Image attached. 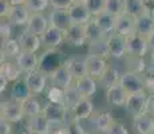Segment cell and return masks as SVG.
<instances>
[{
  "label": "cell",
  "mask_w": 154,
  "mask_h": 134,
  "mask_svg": "<svg viewBox=\"0 0 154 134\" xmlns=\"http://www.w3.org/2000/svg\"><path fill=\"white\" fill-rule=\"evenodd\" d=\"M12 10V4L8 0H0V16L2 19H7Z\"/></svg>",
  "instance_id": "45"
},
{
  "label": "cell",
  "mask_w": 154,
  "mask_h": 134,
  "mask_svg": "<svg viewBox=\"0 0 154 134\" xmlns=\"http://www.w3.org/2000/svg\"><path fill=\"white\" fill-rule=\"evenodd\" d=\"M71 118L74 123H79L82 121H87L94 114V105L90 98H83L72 110H70Z\"/></svg>",
  "instance_id": "13"
},
{
  "label": "cell",
  "mask_w": 154,
  "mask_h": 134,
  "mask_svg": "<svg viewBox=\"0 0 154 134\" xmlns=\"http://www.w3.org/2000/svg\"><path fill=\"white\" fill-rule=\"evenodd\" d=\"M147 43H149V50H150V52H154V31L152 32V35L147 38Z\"/></svg>",
  "instance_id": "51"
},
{
  "label": "cell",
  "mask_w": 154,
  "mask_h": 134,
  "mask_svg": "<svg viewBox=\"0 0 154 134\" xmlns=\"http://www.w3.org/2000/svg\"><path fill=\"white\" fill-rule=\"evenodd\" d=\"M87 56H95V58L107 59L109 56H110V54H109V47H107V38L102 39V40H97V42L88 43Z\"/></svg>",
  "instance_id": "31"
},
{
  "label": "cell",
  "mask_w": 154,
  "mask_h": 134,
  "mask_svg": "<svg viewBox=\"0 0 154 134\" xmlns=\"http://www.w3.org/2000/svg\"><path fill=\"white\" fill-rule=\"evenodd\" d=\"M16 39L19 42L22 51H26V52L36 54L40 50V47H42V39H40V36L27 31L26 28L23 32H20V35Z\"/></svg>",
  "instance_id": "15"
},
{
  "label": "cell",
  "mask_w": 154,
  "mask_h": 134,
  "mask_svg": "<svg viewBox=\"0 0 154 134\" xmlns=\"http://www.w3.org/2000/svg\"><path fill=\"white\" fill-rule=\"evenodd\" d=\"M154 118L149 114L137 115L133 118V127L138 134H152L153 133Z\"/></svg>",
  "instance_id": "27"
},
{
  "label": "cell",
  "mask_w": 154,
  "mask_h": 134,
  "mask_svg": "<svg viewBox=\"0 0 154 134\" xmlns=\"http://www.w3.org/2000/svg\"><path fill=\"white\" fill-rule=\"evenodd\" d=\"M29 16H31V12L27 10V7H26L24 4L12 5V10H11L10 15H8L7 20L14 27H24L26 28Z\"/></svg>",
  "instance_id": "21"
},
{
  "label": "cell",
  "mask_w": 154,
  "mask_h": 134,
  "mask_svg": "<svg viewBox=\"0 0 154 134\" xmlns=\"http://www.w3.org/2000/svg\"><path fill=\"white\" fill-rule=\"evenodd\" d=\"M47 16H48L50 26L55 27L58 30H62L63 32L72 24L70 19L69 10H51Z\"/></svg>",
  "instance_id": "18"
},
{
  "label": "cell",
  "mask_w": 154,
  "mask_h": 134,
  "mask_svg": "<svg viewBox=\"0 0 154 134\" xmlns=\"http://www.w3.org/2000/svg\"><path fill=\"white\" fill-rule=\"evenodd\" d=\"M0 74L4 75L5 78L10 80V83H14L16 80L22 79V70L16 64L15 61H10V59H4L2 61V66H0Z\"/></svg>",
  "instance_id": "24"
},
{
  "label": "cell",
  "mask_w": 154,
  "mask_h": 134,
  "mask_svg": "<svg viewBox=\"0 0 154 134\" xmlns=\"http://www.w3.org/2000/svg\"><path fill=\"white\" fill-rule=\"evenodd\" d=\"M42 114L50 122H64V123H66L67 109L64 107V105H58V103L47 102L46 105L43 106Z\"/></svg>",
  "instance_id": "20"
},
{
  "label": "cell",
  "mask_w": 154,
  "mask_h": 134,
  "mask_svg": "<svg viewBox=\"0 0 154 134\" xmlns=\"http://www.w3.org/2000/svg\"><path fill=\"white\" fill-rule=\"evenodd\" d=\"M125 64L127 67L126 71H131V73L140 74V75H145L146 71V62L141 56H133V55H126L125 56Z\"/></svg>",
  "instance_id": "34"
},
{
  "label": "cell",
  "mask_w": 154,
  "mask_h": 134,
  "mask_svg": "<svg viewBox=\"0 0 154 134\" xmlns=\"http://www.w3.org/2000/svg\"><path fill=\"white\" fill-rule=\"evenodd\" d=\"M126 47H127V55L141 56V58H143L147 54V51H150L147 38L141 36L138 34H134L131 36L126 38Z\"/></svg>",
  "instance_id": "6"
},
{
  "label": "cell",
  "mask_w": 154,
  "mask_h": 134,
  "mask_svg": "<svg viewBox=\"0 0 154 134\" xmlns=\"http://www.w3.org/2000/svg\"><path fill=\"white\" fill-rule=\"evenodd\" d=\"M64 42L70 43L74 47H82L87 43L86 28L82 24H71L64 31Z\"/></svg>",
  "instance_id": "11"
},
{
  "label": "cell",
  "mask_w": 154,
  "mask_h": 134,
  "mask_svg": "<svg viewBox=\"0 0 154 134\" xmlns=\"http://www.w3.org/2000/svg\"><path fill=\"white\" fill-rule=\"evenodd\" d=\"M82 99H83V97L79 93L78 87L75 86V82L64 90V107L67 110H72Z\"/></svg>",
  "instance_id": "32"
},
{
  "label": "cell",
  "mask_w": 154,
  "mask_h": 134,
  "mask_svg": "<svg viewBox=\"0 0 154 134\" xmlns=\"http://www.w3.org/2000/svg\"><path fill=\"white\" fill-rule=\"evenodd\" d=\"M107 134H130L129 130L126 129V126L123 123H119V122H115L111 126V129L107 132Z\"/></svg>",
  "instance_id": "46"
},
{
  "label": "cell",
  "mask_w": 154,
  "mask_h": 134,
  "mask_svg": "<svg viewBox=\"0 0 154 134\" xmlns=\"http://www.w3.org/2000/svg\"><path fill=\"white\" fill-rule=\"evenodd\" d=\"M12 133V123L5 120H0V134H11Z\"/></svg>",
  "instance_id": "48"
},
{
  "label": "cell",
  "mask_w": 154,
  "mask_h": 134,
  "mask_svg": "<svg viewBox=\"0 0 154 134\" xmlns=\"http://www.w3.org/2000/svg\"><path fill=\"white\" fill-rule=\"evenodd\" d=\"M147 114L152 115V117L154 118V98H152V99H150V103H149V111H147Z\"/></svg>",
  "instance_id": "52"
},
{
  "label": "cell",
  "mask_w": 154,
  "mask_h": 134,
  "mask_svg": "<svg viewBox=\"0 0 154 134\" xmlns=\"http://www.w3.org/2000/svg\"><path fill=\"white\" fill-rule=\"evenodd\" d=\"M31 91H29L27 83H26L24 79H19L16 80V82L12 83V86H11V94H10V99L12 101H16V102L19 103H23L26 102V101L28 99V98L32 97Z\"/></svg>",
  "instance_id": "22"
},
{
  "label": "cell",
  "mask_w": 154,
  "mask_h": 134,
  "mask_svg": "<svg viewBox=\"0 0 154 134\" xmlns=\"http://www.w3.org/2000/svg\"><path fill=\"white\" fill-rule=\"evenodd\" d=\"M150 99H152V97H150L146 91L138 93V94H130L129 97H127L125 107H126L127 113H130L133 117L147 114Z\"/></svg>",
  "instance_id": "1"
},
{
  "label": "cell",
  "mask_w": 154,
  "mask_h": 134,
  "mask_svg": "<svg viewBox=\"0 0 154 134\" xmlns=\"http://www.w3.org/2000/svg\"><path fill=\"white\" fill-rule=\"evenodd\" d=\"M142 2H143L145 7H146V10H147V12L153 14V11H154V0H142Z\"/></svg>",
  "instance_id": "50"
},
{
  "label": "cell",
  "mask_w": 154,
  "mask_h": 134,
  "mask_svg": "<svg viewBox=\"0 0 154 134\" xmlns=\"http://www.w3.org/2000/svg\"><path fill=\"white\" fill-rule=\"evenodd\" d=\"M47 101L51 103H58V105H64V90L58 86H48L46 90Z\"/></svg>",
  "instance_id": "38"
},
{
  "label": "cell",
  "mask_w": 154,
  "mask_h": 134,
  "mask_svg": "<svg viewBox=\"0 0 154 134\" xmlns=\"http://www.w3.org/2000/svg\"><path fill=\"white\" fill-rule=\"evenodd\" d=\"M153 16H154V11H153Z\"/></svg>",
  "instance_id": "57"
},
{
  "label": "cell",
  "mask_w": 154,
  "mask_h": 134,
  "mask_svg": "<svg viewBox=\"0 0 154 134\" xmlns=\"http://www.w3.org/2000/svg\"><path fill=\"white\" fill-rule=\"evenodd\" d=\"M121 75H122V74H121L115 67L109 66V67L105 70V73L102 74V76H100L98 80H99L100 86H103L106 90H109V89H111L112 86L119 85Z\"/></svg>",
  "instance_id": "30"
},
{
  "label": "cell",
  "mask_w": 154,
  "mask_h": 134,
  "mask_svg": "<svg viewBox=\"0 0 154 134\" xmlns=\"http://www.w3.org/2000/svg\"><path fill=\"white\" fill-rule=\"evenodd\" d=\"M127 97H129V94H127L122 89V86H119V85L112 86L111 89L106 90V99H107V102L110 103L111 106H117V107L125 106Z\"/></svg>",
  "instance_id": "26"
},
{
  "label": "cell",
  "mask_w": 154,
  "mask_h": 134,
  "mask_svg": "<svg viewBox=\"0 0 154 134\" xmlns=\"http://www.w3.org/2000/svg\"><path fill=\"white\" fill-rule=\"evenodd\" d=\"M145 83H146V93L152 98H154V74L145 75Z\"/></svg>",
  "instance_id": "47"
},
{
  "label": "cell",
  "mask_w": 154,
  "mask_h": 134,
  "mask_svg": "<svg viewBox=\"0 0 154 134\" xmlns=\"http://www.w3.org/2000/svg\"><path fill=\"white\" fill-rule=\"evenodd\" d=\"M86 63H87V75L93 76L94 79H99L105 73V70L109 67L106 59L95 58V56H87Z\"/></svg>",
  "instance_id": "25"
},
{
  "label": "cell",
  "mask_w": 154,
  "mask_h": 134,
  "mask_svg": "<svg viewBox=\"0 0 154 134\" xmlns=\"http://www.w3.org/2000/svg\"><path fill=\"white\" fill-rule=\"evenodd\" d=\"M119 86L126 91L127 94H138L146 91V83H145V75L131 73V71H125L121 75Z\"/></svg>",
  "instance_id": "2"
},
{
  "label": "cell",
  "mask_w": 154,
  "mask_h": 134,
  "mask_svg": "<svg viewBox=\"0 0 154 134\" xmlns=\"http://www.w3.org/2000/svg\"><path fill=\"white\" fill-rule=\"evenodd\" d=\"M76 0H50L51 10H69Z\"/></svg>",
  "instance_id": "44"
},
{
  "label": "cell",
  "mask_w": 154,
  "mask_h": 134,
  "mask_svg": "<svg viewBox=\"0 0 154 134\" xmlns=\"http://www.w3.org/2000/svg\"><path fill=\"white\" fill-rule=\"evenodd\" d=\"M22 106H23V111H24L26 118L35 117V115H39L43 113V105L39 102L36 95H32L31 98H28L26 102L22 103Z\"/></svg>",
  "instance_id": "35"
},
{
  "label": "cell",
  "mask_w": 154,
  "mask_h": 134,
  "mask_svg": "<svg viewBox=\"0 0 154 134\" xmlns=\"http://www.w3.org/2000/svg\"><path fill=\"white\" fill-rule=\"evenodd\" d=\"M107 47L109 54L114 59H122L127 55L126 38L121 36L118 34H111L107 36Z\"/></svg>",
  "instance_id": "16"
},
{
  "label": "cell",
  "mask_w": 154,
  "mask_h": 134,
  "mask_svg": "<svg viewBox=\"0 0 154 134\" xmlns=\"http://www.w3.org/2000/svg\"><path fill=\"white\" fill-rule=\"evenodd\" d=\"M85 28H86V35H87V43L102 40V39H106V38H107V35H106L105 32L99 28V26L97 24L94 17L85 26Z\"/></svg>",
  "instance_id": "36"
},
{
  "label": "cell",
  "mask_w": 154,
  "mask_h": 134,
  "mask_svg": "<svg viewBox=\"0 0 154 134\" xmlns=\"http://www.w3.org/2000/svg\"><path fill=\"white\" fill-rule=\"evenodd\" d=\"M149 70L154 74V52H152L150 55V63H149Z\"/></svg>",
  "instance_id": "53"
},
{
  "label": "cell",
  "mask_w": 154,
  "mask_h": 134,
  "mask_svg": "<svg viewBox=\"0 0 154 134\" xmlns=\"http://www.w3.org/2000/svg\"><path fill=\"white\" fill-rule=\"evenodd\" d=\"M26 129L29 134H48L50 133V121L43 114L27 118Z\"/></svg>",
  "instance_id": "19"
},
{
  "label": "cell",
  "mask_w": 154,
  "mask_h": 134,
  "mask_svg": "<svg viewBox=\"0 0 154 134\" xmlns=\"http://www.w3.org/2000/svg\"><path fill=\"white\" fill-rule=\"evenodd\" d=\"M22 52V48H20V44L17 39H7V40H2V56L3 61L4 59H10V61H15L17 58V55Z\"/></svg>",
  "instance_id": "29"
},
{
  "label": "cell",
  "mask_w": 154,
  "mask_h": 134,
  "mask_svg": "<svg viewBox=\"0 0 154 134\" xmlns=\"http://www.w3.org/2000/svg\"><path fill=\"white\" fill-rule=\"evenodd\" d=\"M50 79H51V85L52 86H58V87L66 90L67 87H70L75 80H74L72 75H71L70 70L67 68V66L64 63H62L60 66H58L50 74Z\"/></svg>",
  "instance_id": "9"
},
{
  "label": "cell",
  "mask_w": 154,
  "mask_h": 134,
  "mask_svg": "<svg viewBox=\"0 0 154 134\" xmlns=\"http://www.w3.org/2000/svg\"><path fill=\"white\" fill-rule=\"evenodd\" d=\"M114 34H118L123 38L131 36V35L137 34V28H135V19L131 17L127 14H122L119 16L115 17V30Z\"/></svg>",
  "instance_id": "14"
},
{
  "label": "cell",
  "mask_w": 154,
  "mask_h": 134,
  "mask_svg": "<svg viewBox=\"0 0 154 134\" xmlns=\"http://www.w3.org/2000/svg\"><path fill=\"white\" fill-rule=\"evenodd\" d=\"M88 121H90L94 133H98V134H107V132L111 129V126L115 123L114 117H112L110 111L94 113L93 117Z\"/></svg>",
  "instance_id": "5"
},
{
  "label": "cell",
  "mask_w": 154,
  "mask_h": 134,
  "mask_svg": "<svg viewBox=\"0 0 154 134\" xmlns=\"http://www.w3.org/2000/svg\"><path fill=\"white\" fill-rule=\"evenodd\" d=\"M48 27H50L48 16L44 12H36V14H31L27 26H26V30L38 35V36H42Z\"/></svg>",
  "instance_id": "17"
},
{
  "label": "cell",
  "mask_w": 154,
  "mask_h": 134,
  "mask_svg": "<svg viewBox=\"0 0 154 134\" xmlns=\"http://www.w3.org/2000/svg\"><path fill=\"white\" fill-rule=\"evenodd\" d=\"M145 12H147V10L142 0H125V14L137 19Z\"/></svg>",
  "instance_id": "37"
},
{
  "label": "cell",
  "mask_w": 154,
  "mask_h": 134,
  "mask_svg": "<svg viewBox=\"0 0 154 134\" xmlns=\"http://www.w3.org/2000/svg\"><path fill=\"white\" fill-rule=\"evenodd\" d=\"M75 86L78 87L79 93L83 98H91L97 93V80L90 75H86L83 78L75 80Z\"/></svg>",
  "instance_id": "28"
},
{
  "label": "cell",
  "mask_w": 154,
  "mask_h": 134,
  "mask_svg": "<svg viewBox=\"0 0 154 134\" xmlns=\"http://www.w3.org/2000/svg\"><path fill=\"white\" fill-rule=\"evenodd\" d=\"M26 83H27L29 91L34 95H40L47 90V82H48V74H46L42 70H36L34 73L26 74L24 78Z\"/></svg>",
  "instance_id": "3"
},
{
  "label": "cell",
  "mask_w": 154,
  "mask_h": 134,
  "mask_svg": "<svg viewBox=\"0 0 154 134\" xmlns=\"http://www.w3.org/2000/svg\"><path fill=\"white\" fill-rule=\"evenodd\" d=\"M69 14H70V19L72 24H82L86 26L91 19L90 11L87 10L86 4L83 3V0H76L72 5L69 8Z\"/></svg>",
  "instance_id": "8"
},
{
  "label": "cell",
  "mask_w": 154,
  "mask_h": 134,
  "mask_svg": "<svg viewBox=\"0 0 154 134\" xmlns=\"http://www.w3.org/2000/svg\"><path fill=\"white\" fill-rule=\"evenodd\" d=\"M2 118L11 123H19L23 121V118L26 117L24 111H23V106L22 103L16 102V101L8 99V101H3L2 102Z\"/></svg>",
  "instance_id": "4"
},
{
  "label": "cell",
  "mask_w": 154,
  "mask_h": 134,
  "mask_svg": "<svg viewBox=\"0 0 154 134\" xmlns=\"http://www.w3.org/2000/svg\"><path fill=\"white\" fill-rule=\"evenodd\" d=\"M152 134H154V125H153V133Z\"/></svg>",
  "instance_id": "56"
},
{
  "label": "cell",
  "mask_w": 154,
  "mask_h": 134,
  "mask_svg": "<svg viewBox=\"0 0 154 134\" xmlns=\"http://www.w3.org/2000/svg\"><path fill=\"white\" fill-rule=\"evenodd\" d=\"M8 83H10V80L5 78L4 75H2V74H0V93L5 91V89H7Z\"/></svg>",
  "instance_id": "49"
},
{
  "label": "cell",
  "mask_w": 154,
  "mask_h": 134,
  "mask_svg": "<svg viewBox=\"0 0 154 134\" xmlns=\"http://www.w3.org/2000/svg\"><path fill=\"white\" fill-rule=\"evenodd\" d=\"M105 11L115 17L125 14V0H106Z\"/></svg>",
  "instance_id": "39"
},
{
  "label": "cell",
  "mask_w": 154,
  "mask_h": 134,
  "mask_svg": "<svg viewBox=\"0 0 154 134\" xmlns=\"http://www.w3.org/2000/svg\"><path fill=\"white\" fill-rule=\"evenodd\" d=\"M24 5L31 14L44 12L46 10L51 8L50 7V0H27Z\"/></svg>",
  "instance_id": "41"
},
{
  "label": "cell",
  "mask_w": 154,
  "mask_h": 134,
  "mask_svg": "<svg viewBox=\"0 0 154 134\" xmlns=\"http://www.w3.org/2000/svg\"><path fill=\"white\" fill-rule=\"evenodd\" d=\"M40 39H42L43 48L46 51H52V50H56L64 42V32L62 30L50 26L47 31L40 36Z\"/></svg>",
  "instance_id": "7"
},
{
  "label": "cell",
  "mask_w": 154,
  "mask_h": 134,
  "mask_svg": "<svg viewBox=\"0 0 154 134\" xmlns=\"http://www.w3.org/2000/svg\"><path fill=\"white\" fill-rule=\"evenodd\" d=\"M12 5H22V4H26L27 0H8Z\"/></svg>",
  "instance_id": "54"
},
{
  "label": "cell",
  "mask_w": 154,
  "mask_h": 134,
  "mask_svg": "<svg viewBox=\"0 0 154 134\" xmlns=\"http://www.w3.org/2000/svg\"><path fill=\"white\" fill-rule=\"evenodd\" d=\"M97 22V24L99 26V28L105 32L106 35H111L114 34V30H115V16H112L109 12H102L100 15L94 17Z\"/></svg>",
  "instance_id": "33"
},
{
  "label": "cell",
  "mask_w": 154,
  "mask_h": 134,
  "mask_svg": "<svg viewBox=\"0 0 154 134\" xmlns=\"http://www.w3.org/2000/svg\"><path fill=\"white\" fill-rule=\"evenodd\" d=\"M86 61H87V56L75 55L63 62L70 70L74 80H78L87 75V63H86Z\"/></svg>",
  "instance_id": "12"
},
{
  "label": "cell",
  "mask_w": 154,
  "mask_h": 134,
  "mask_svg": "<svg viewBox=\"0 0 154 134\" xmlns=\"http://www.w3.org/2000/svg\"><path fill=\"white\" fill-rule=\"evenodd\" d=\"M48 134H71L70 125L64 123V122H50Z\"/></svg>",
  "instance_id": "42"
},
{
  "label": "cell",
  "mask_w": 154,
  "mask_h": 134,
  "mask_svg": "<svg viewBox=\"0 0 154 134\" xmlns=\"http://www.w3.org/2000/svg\"><path fill=\"white\" fill-rule=\"evenodd\" d=\"M135 28H137V34L141 36L149 38L154 31V16L150 12H145L140 17L135 19Z\"/></svg>",
  "instance_id": "23"
},
{
  "label": "cell",
  "mask_w": 154,
  "mask_h": 134,
  "mask_svg": "<svg viewBox=\"0 0 154 134\" xmlns=\"http://www.w3.org/2000/svg\"><path fill=\"white\" fill-rule=\"evenodd\" d=\"M12 24L8 22L7 19H2L0 23V35H2V40H7L11 39V34H12Z\"/></svg>",
  "instance_id": "43"
},
{
  "label": "cell",
  "mask_w": 154,
  "mask_h": 134,
  "mask_svg": "<svg viewBox=\"0 0 154 134\" xmlns=\"http://www.w3.org/2000/svg\"><path fill=\"white\" fill-rule=\"evenodd\" d=\"M15 62H16V64L19 66V68L22 70V73L24 75L29 73H34V71L40 68V59L38 58L36 54L32 52L22 51L17 55V58L15 59Z\"/></svg>",
  "instance_id": "10"
},
{
  "label": "cell",
  "mask_w": 154,
  "mask_h": 134,
  "mask_svg": "<svg viewBox=\"0 0 154 134\" xmlns=\"http://www.w3.org/2000/svg\"><path fill=\"white\" fill-rule=\"evenodd\" d=\"M87 134H98V133H87Z\"/></svg>",
  "instance_id": "55"
},
{
  "label": "cell",
  "mask_w": 154,
  "mask_h": 134,
  "mask_svg": "<svg viewBox=\"0 0 154 134\" xmlns=\"http://www.w3.org/2000/svg\"><path fill=\"white\" fill-rule=\"evenodd\" d=\"M83 3L86 4L87 10L90 11V14L93 17H95L102 12H105L106 0H83Z\"/></svg>",
  "instance_id": "40"
}]
</instances>
